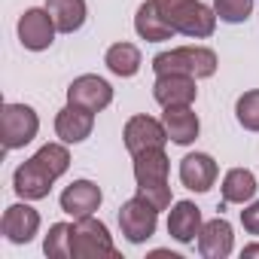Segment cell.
<instances>
[{
  "instance_id": "cell-1",
  "label": "cell",
  "mask_w": 259,
  "mask_h": 259,
  "mask_svg": "<svg viewBox=\"0 0 259 259\" xmlns=\"http://www.w3.org/2000/svg\"><path fill=\"white\" fill-rule=\"evenodd\" d=\"M67 168H70V153H67L64 141H61V144H46V147H40L28 162H22V165L16 168V174H13V189H16V195L25 198V201H40V198L49 195L52 183H55L61 174H67Z\"/></svg>"
},
{
  "instance_id": "cell-2",
  "label": "cell",
  "mask_w": 259,
  "mask_h": 259,
  "mask_svg": "<svg viewBox=\"0 0 259 259\" xmlns=\"http://www.w3.org/2000/svg\"><path fill=\"white\" fill-rule=\"evenodd\" d=\"M159 16L174 34L192 37V40H207L217 31V13L204 7L201 0H153Z\"/></svg>"
},
{
  "instance_id": "cell-3",
  "label": "cell",
  "mask_w": 259,
  "mask_h": 259,
  "mask_svg": "<svg viewBox=\"0 0 259 259\" xmlns=\"http://www.w3.org/2000/svg\"><path fill=\"white\" fill-rule=\"evenodd\" d=\"M168 171L171 162L162 150H144L135 156V180H138V195H144L156 210L171 207V186H168Z\"/></svg>"
},
{
  "instance_id": "cell-4",
  "label": "cell",
  "mask_w": 259,
  "mask_h": 259,
  "mask_svg": "<svg viewBox=\"0 0 259 259\" xmlns=\"http://www.w3.org/2000/svg\"><path fill=\"white\" fill-rule=\"evenodd\" d=\"M156 76L162 73H186L195 79H207L217 73V52L207 46H177L168 52H159L153 58Z\"/></svg>"
},
{
  "instance_id": "cell-5",
  "label": "cell",
  "mask_w": 259,
  "mask_h": 259,
  "mask_svg": "<svg viewBox=\"0 0 259 259\" xmlns=\"http://www.w3.org/2000/svg\"><path fill=\"white\" fill-rule=\"evenodd\" d=\"M70 256L73 259H101V256L116 259L119 250L113 247V238H110L107 226L101 220H95V213H92V217L73 220V226H70Z\"/></svg>"
},
{
  "instance_id": "cell-6",
  "label": "cell",
  "mask_w": 259,
  "mask_h": 259,
  "mask_svg": "<svg viewBox=\"0 0 259 259\" xmlns=\"http://www.w3.org/2000/svg\"><path fill=\"white\" fill-rule=\"evenodd\" d=\"M40 132V116L28 104H4L0 110V141L4 150H22Z\"/></svg>"
},
{
  "instance_id": "cell-7",
  "label": "cell",
  "mask_w": 259,
  "mask_h": 259,
  "mask_svg": "<svg viewBox=\"0 0 259 259\" xmlns=\"http://www.w3.org/2000/svg\"><path fill=\"white\" fill-rule=\"evenodd\" d=\"M156 226H159V210L144 198V195H135L128 198L122 207H119V229L122 235L132 241V244H144L156 235Z\"/></svg>"
},
{
  "instance_id": "cell-8",
  "label": "cell",
  "mask_w": 259,
  "mask_h": 259,
  "mask_svg": "<svg viewBox=\"0 0 259 259\" xmlns=\"http://www.w3.org/2000/svg\"><path fill=\"white\" fill-rule=\"evenodd\" d=\"M122 138H125V147H128L132 156H138L144 150H162L171 141L165 122H159L153 116H132V119L125 122Z\"/></svg>"
},
{
  "instance_id": "cell-9",
  "label": "cell",
  "mask_w": 259,
  "mask_h": 259,
  "mask_svg": "<svg viewBox=\"0 0 259 259\" xmlns=\"http://www.w3.org/2000/svg\"><path fill=\"white\" fill-rule=\"evenodd\" d=\"M55 19H52V13L43 7V10H25L22 13V19H19V40H22V46L25 49H31V52H43V49H49L52 46V40H55Z\"/></svg>"
},
{
  "instance_id": "cell-10",
  "label": "cell",
  "mask_w": 259,
  "mask_h": 259,
  "mask_svg": "<svg viewBox=\"0 0 259 259\" xmlns=\"http://www.w3.org/2000/svg\"><path fill=\"white\" fill-rule=\"evenodd\" d=\"M67 104L85 107L92 113H101L113 104V85L95 73H82L67 85Z\"/></svg>"
},
{
  "instance_id": "cell-11",
  "label": "cell",
  "mask_w": 259,
  "mask_h": 259,
  "mask_svg": "<svg viewBox=\"0 0 259 259\" xmlns=\"http://www.w3.org/2000/svg\"><path fill=\"white\" fill-rule=\"evenodd\" d=\"M0 232L10 244H28L34 241V235L40 232V213L22 198L19 204H10L4 210V220H0Z\"/></svg>"
},
{
  "instance_id": "cell-12",
  "label": "cell",
  "mask_w": 259,
  "mask_h": 259,
  "mask_svg": "<svg viewBox=\"0 0 259 259\" xmlns=\"http://www.w3.org/2000/svg\"><path fill=\"white\" fill-rule=\"evenodd\" d=\"M153 98L162 107H192V101L198 98L195 76H186V73H162L153 82Z\"/></svg>"
},
{
  "instance_id": "cell-13",
  "label": "cell",
  "mask_w": 259,
  "mask_h": 259,
  "mask_svg": "<svg viewBox=\"0 0 259 259\" xmlns=\"http://www.w3.org/2000/svg\"><path fill=\"white\" fill-rule=\"evenodd\" d=\"M58 201H61V210H64L67 217L79 220V217H92V213L101 207L104 195H101V186H98V183H92V180H73V183L61 192Z\"/></svg>"
},
{
  "instance_id": "cell-14",
  "label": "cell",
  "mask_w": 259,
  "mask_h": 259,
  "mask_svg": "<svg viewBox=\"0 0 259 259\" xmlns=\"http://www.w3.org/2000/svg\"><path fill=\"white\" fill-rule=\"evenodd\" d=\"M95 128V113L76 104H67L64 110H58L55 116V135L64 144H82Z\"/></svg>"
},
{
  "instance_id": "cell-15",
  "label": "cell",
  "mask_w": 259,
  "mask_h": 259,
  "mask_svg": "<svg viewBox=\"0 0 259 259\" xmlns=\"http://www.w3.org/2000/svg\"><path fill=\"white\" fill-rule=\"evenodd\" d=\"M235 247V232H232V223L217 217L210 223L201 226L198 232V253L204 259H226Z\"/></svg>"
},
{
  "instance_id": "cell-16",
  "label": "cell",
  "mask_w": 259,
  "mask_h": 259,
  "mask_svg": "<svg viewBox=\"0 0 259 259\" xmlns=\"http://www.w3.org/2000/svg\"><path fill=\"white\" fill-rule=\"evenodd\" d=\"M217 174H220V168L207 153H189L180 162V183L192 192H207L213 186Z\"/></svg>"
},
{
  "instance_id": "cell-17",
  "label": "cell",
  "mask_w": 259,
  "mask_h": 259,
  "mask_svg": "<svg viewBox=\"0 0 259 259\" xmlns=\"http://www.w3.org/2000/svg\"><path fill=\"white\" fill-rule=\"evenodd\" d=\"M201 207L192 201H174L168 213V235L180 244H192L201 232Z\"/></svg>"
},
{
  "instance_id": "cell-18",
  "label": "cell",
  "mask_w": 259,
  "mask_h": 259,
  "mask_svg": "<svg viewBox=\"0 0 259 259\" xmlns=\"http://www.w3.org/2000/svg\"><path fill=\"white\" fill-rule=\"evenodd\" d=\"M162 122L168 128V138L177 144V147H189L198 132H201V122H198V113L192 107H165L162 113Z\"/></svg>"
},
{
  "instance_id": "cell-19",
  "label": "cell",
  "mask_w": 259,
  "mask_h": 259,
  "mask_svg": "<svg viewBox=\"0 0 259 259\" xmlns=\"http://www.w3.org/2000/svg\"><path fill=\"white\" fill-rule=\"evenodd\" d=\"M135 31H138V34H141V40H147V43H165V40H171V37H174V31L165 25V19L159 16V10H156L153 0H147V4H141V7H138Z\"/></svg>"
},
{
  "instance_id": "cell-20",
  "label": "cell",
  "mask_w": 259,
  "mask_h": 259,
  "mask_svg": "<svg viewBox=\"0 0 259 259\" xmlns=\"http://www.w3.org/2000/svg\"><path fill=\"white\" fill-rule=\"evenodd\" d=\"M104 64H107L110 73L128 79V76H135V73L141 70L144 58H141V49H138L135 43H113V46L107 49V55H104Z\"/></svg>"
},
{
  "instance_id": "cell-21",
  "label": "cell",
  "mask_w": 259,
  "mask_h": 259,
  "mask_svg": "<svg viewBox=\"0 0 259 259\" xmlns=\"http://www.w3.org/2000/svg\"><path fill=\"white\" fill-rule=\"evenodd\" d=\"M46 10L61 34H73L85 25V0H46Z\"/></svg>"
},
{
  "instance_id": "cell-22",
  "label": "cell",
  "mask_w": 259,
  "mask_h": 259,
  "mask_svg": "<svg viewBox=\"0 0 259 259\" xmlns=\"http://www.w3.org/2000/svg\"><path fill=\"white\" fill-rule=\"evenodd\" d=\"M256 195V177L247 168H232L223 177V201L226 204H247Z\"/></svg>"
},
{
  "instance_id": "cell-23",
  "label": "cell",
  "mask_w": 259,
  "mask_h": 259,
  "mask_svg": "<svg viewBox=\"0 0 259 259\" xmlns=\"http://www.w3.org/2000/svg\"><path fill=\"white\" fill-rule=\"evenodd\" d=\"M43 253L52 259H67L70 256V223H52L49 235L43 241Z\"/></svg>"
},
{
  "instance_id": "cell-24",
  "label": "cell",
  "mask_w": 259,
  "mask_h": 259,
  "mask_svg": "<svg viewBox=\"0 0 259 259\" xmlns=\"http://www.w3.org/2000/svg\"><path fill=\"white\" fill-rule=\"evenodd\" d=\"M213 13L220 22H229V25H241L250 19L253 13V0H213Z\"/></svg>"
},
{
  "instance_id": "cell-25",
  "label": "cell",
  "mask_w": 259,
  "mask_h": 259,
  "mask_svg": "<svg viewBox=\"0 0 259 259\" xmlns=\"http://www.w3.org/2000/svg\"><path fill=\"white\" fill-rule=\"evenodd\" d=\"M235 116L247 132H259V89L244 92L235 104Z\"/></svg>"
},
{
  "instance_id": "cell-26",
  "label": "cell",
  "mask_w": 259,
  "mask_h": 259,
  "mask_svg": "<svg viewBox=\"0 0 259 259\" xmlns=\"http://www.w3.org/2000/svg\"><path fill=\"white\" fill-rule=\"evenodd\" d=\"M241 226H244L250 235H259V201H253L250 207L241 210Z\"/></svg>"
},
{
  "instance_id": "cell-27",
  "label": "cell",
  "mask_w": 259,
  "mask_h": 259,
  "mask_svg": "<svg viewBox=\"0 0 259 259\" xmlns=\"http://www.w3.org/2000/svg\"><path fill=\"white\" fill-rule=\"evenodd\" d=\"M241 256H244V259H250V256H259V244H247V247L241 250Z\"/></svg>"
}]
</instances>
